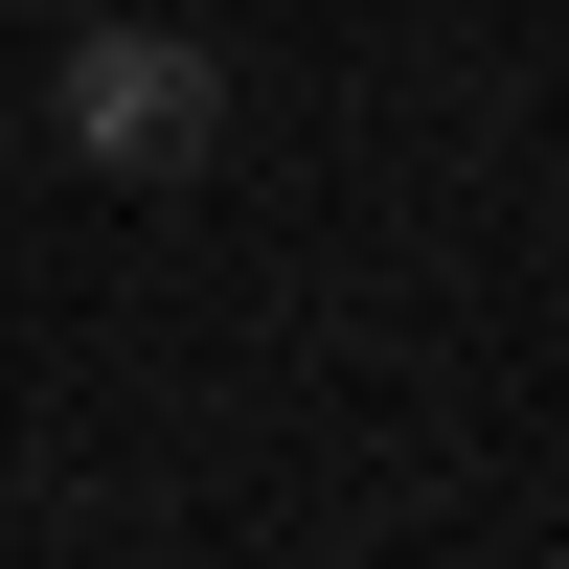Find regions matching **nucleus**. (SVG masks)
<instances>
[{"label":"nucleus","instance_id":"obj_1","mask_svg":"<svg viewBox=\"0 0 569 569\" xmlns=\"http://www.w3.org/2000/svg\"><path fill=\"white\" fill-rule=\"evenodd\" d=\"M46 137H69L91 182H206V137H228V69L182 23H91L69 69H46Z\"/></svg>","mask_w":569,"mask_h":569}]
</instances>
